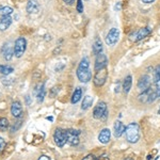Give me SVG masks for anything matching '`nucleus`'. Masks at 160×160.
Segmentation results:
<instances>
[{
    "label": "nucleus",
    "mask_w": 160,
    "mask_h": 160,
    "mask_svg": "<svg viewBox=\"0 0 160 160\" xmlns=\"http://www.w3.org/2000/svg\"><path fill=\"white\" fill-rule=\"evenodd\" d=\"M89 66H90V63H89L88 58H83L80 61L78 68H77V71H76L78 79L81 82H84V83L89 82L92 78V74H91V72H90Z\"/></svg>",
    "instance_id": "obj_1"
},
{
    "label": "nucleus",
    "mask_w": 160,
    "mask_h": 160,
    "mask_svg": "<svg viewBox=\"0 0 160 160\" xmlns=\"http://www.w3.org/2000/svg\"><path fill=\"white\" fill-rule=\"evenodd\" d=\"M126 140L129 143H137L140 139V128L137 123H130L126 126L125 129Z\"/></svg>",
    "instance_id": "obj_2"
},
{
    "label": "nucleus",
    "mask_w": 160,
    "mask_h": 160,
    "mask_svg": "<svg viewBox=\"0 0 160 160\" xmlns=\"http://www.w3.org/2000/svg\"><path fill=\"white\" fill-rule=\"evenodd\" d=\"M108 117L107 104L105 102H98L93 110V118L96 120H106Z\"/></svg>",
    "instance_id": "obj_3"
},
{
    "label": "nucleus",
    "mask_w": 160,
    "mask_h": 160,
    "mask_svg": "<svg viewBox=\"0 0 160 160\" xmlns=\"http://www.w3.org/2000/svg\"><path fill=\"white\" fill-rule=\"evenodd\" d=\"M26 47H27V41H26V38L19 37L14 43V56L16 58H20L26 51Z\"/></svg>",
    "instance_id": "obj_4"
},
{
    "label": "nucleus",
    "mask_w": 160,
    "mask_h": 160,
    "mask_svg": "<svg viewBox=\"0 0 160 160\" xmlns=\"http://www.w3.org/2000/svg\"><path fill=\"white\" fill-rule=\"evenodd\" d=\"M139 100L143 104H152L154 102L155 100L157 99V95H156V92L155 91H152V89H148L146 91L142 92L140 95H139Z\"/></svg>",
    "instance_id": "obj_5"
},
{
    "label": "nucleus",
    "mask_w": 160,
    "mask_h": 160,
    "mask_svg": "<svg viewBox=\"0 0 160 160\" xmlns=\"http://www.w3.org/2000/svg\"><path fill=\"white\" fill-rule=\"evenodd\" d=\"M152 32V29L149 27H145V28H141V29L135 31L129 35V40L132 41V42H138V41L142 40L145 37H148L149 33Z\"/></svg>",
    "instance_id": "obj_6"
},
{
    "label": "nucleus",
    "mask_w": 160,
    "mask_h": 160,
    "mask_svg": "<svg viewBox=\"0 0 160 160\" xmlns=\"http://www.w3.org/2000/svg\"><path fill=\"white\" fill-rule=\"evenodd\" d=\"M107 77H108V69L107 68L100 69V71H97L95 72V76H94V84L96 87H102L105 84L106 80H107Z\"/></svg>",
    "instance_id": "obj_7"
},
{
    "label": "nucleus",
    "mask_w": 160,
    "mask_h": 160,
    "mask_svg": "<svg viewBox=\"0 0 160 160\" xmlns=\"http://www.w3.org/2000/svg\"><path fill=\"white\" fill-rule=\"evenodd\" d=\"M53 140L59 148H63L65 143L68 142L66 140V131L62 128H57L55 133H53Z\"/></svg>",
    "instance_id": "obj_8"
},
{
    "label": "nucleus",
    "mask_w": 160,
    "mask_h": 160,
    "mask_svg": "<svg viewBox=\"0 0 160 160\" xmlns=\"http://www.w3.org/2000/svg\"><path fill=\"white\" fill-rule=\"evenodd\" d=\"M66 131V140L68 143L71 145H78L79 144V130H75V129H68Z\"/></svg>",
    "instance_id": "obj_9"
},
{
    "label": "nucleus",
    "mask_w": 160,
    "mask_h": 160,
    "mask_svg": "<svg viewBox=\"0 0 160 160\" xmlns=\"http://www.w3.org/2000/svg\"><path fill=\"white\" fill-rule=\"evenodd\" d=\"M118 38H120V31L117 28H112V29H110L107 37H106V43L109 46H113L118 43Z\"/></svg>",
    "instance_id": "obj_10"
},
{
    "label": "nucleus",
    "mask_w": 160,
    "mask_h": 160,
    "mask_svg": "<svg viewBox=\"0 0 160 160\" xmlns=\"http://www.w3.org/2000/svg\"><path fill=\"white\" fill-rule=\"evenodd\" d=\"M1 55L6 60H11L13 58V56H14V46L12 47L10 42L4 43L1 48Z\"/></svg>",
    "instance_id": "obj_11"
},
{
    "label": "nucleus",
    "mask_w": 160,
    "mask_h": 160,
    "mask_svg": "<svg viewBox=\"0 0 160 160\" xmlns=\"http://www.w3.org/2000/svg\"><path fill=\"white\" fill-rule=\"evenodd\" d=\"M107 64H108L107 57H106L104 53H99L98 56H96V60H95V66H94L95 72L107 68Z\"/></svg>",
    "instance_id": "obj_12"
},
{
    "label": "nucleus",
    "mask_w": 160,
    "mask_h": 160,
    "mask_svg": "<svg viewBox=\"0 0 160 160\" xmlns=\"http://www.w3.org/2000/svg\"><path fill=\"white\" fill-rule=\"evenodd\" d=\"M151 84H152V81H151V78L148 75H143L142 77H140L138 81V89L141 90L142 92L146 91V90L151 89Z\"/></svg>",
    "instance_id": "obj_13"
},
{
    "label": "nucleus",
    "mask_w": 160,
    "mask_h": 160,
    "mask_svg": "<svg viewBox=\"0 0 160 160\" xmlns=\"http://www.w3.org/2000/svg\"><path fill=\"white\" fill-rule=\"evenodd\" d=\"M11 113L14 118H20L22 114V104L19 102H12V106H11Z\"/></svg>",
    "instance_id": "obj_14"
},
{
    "label": "nucleus",
    "mask_w": 160,
    "mask_h": 160,
    "mask_svg": "<svg viewBox=\"0 0 160 160\" xmlns=\"http://www.w3.org/2000/svg\"><path fill=\"white\" fill-rule=\"evenodd\" d=\"M110 138H111V131L108 128H104L98 135V141L102 144L109 143Z\"/></svg>",
    "instance_id": "obj_15"
},
{
    "label": "nucleus",
    "mask_w": 160,
    "mask_h": 160,
    "mask_svg": "<svg viewBox=\"0 0 160 160\" xmlns=\"http://www.w3.org/2000/svg\"><path fill=\"white\" fill-rule=\"evenodd\" d=\"M126 126L121 122V121H117L114 123V137L115 138H120L121 136L125 132Z\"/></svg>",
    "instance_id": "obj_16"
},
{
    "label": "nucleus",
    "mask_w": 160,
    "mask_h": 160,
    "mask_svg": "<svg viewBox=\"0 0 160 160\" xmlns=\"http://www.w3.org/2000/svg\"><path fill=\"white\" fill-rule=\"evenodd\" d=\"M12 24V17L10 15L8 16H2L0 18V31H4L11 26Z\"/></svg>",
    "instance_id": "obj_17"
},
{
    "label": "nucleus",
    "mask_w": 160,
    "mask_h": 160,
    "mask_svg": "<svg viewBox=\"0 0 160 160\" xmlns=\"http://www.w3.org/2000/svg\"><path fill=\"white\" fill-rule=\"evenodd\" d=\"M40 9V4L37 0H29L27 3V12L28 13H38Z\"/></svg>",
    "instance_id": "obj_18"
},
{
    "label": "nucleus",
    "mask_w": 160,
    "mask_h": 160,
    "mask_svg": "<svg viewBox=\"0 0 160 160\" xmlns=\"http://www.w3.org/2000/svg\"><path fill=\"white\" fill-rule=\"evenodd\" d=\"M131 86H132V77H131L130 75H128V76L124 79V82H123V91L125 94L129 93Z\"/></svg>",
    "instance_id": "obj_19"
},
{
    "label": "nucleus",
    "mask_w": 160,
    "mask_h": 160,
    "mask_svg": "<svg viewBox=\"0 0 160 160\" xmlns=\"http://www.w3.org/2000/svg\"><path fill=\"white\" fill-rule=\"evenodd\" d=\"M102 43L99 38H97L94 42V44H93V53L95 56H98L99 53H102Z\"/></svg>",
    "instance_id": "obj_20"
},
{
    "label": "nucleus",
    "mask_w": 160,
    "mask_h": 160,
    "mask_svg": "<svg viewBox=\"0 0 160 160\" xmlns=\"http://www.w3.org/2000/svg\"><path fill=\"white\" fill-rule=\"evenodd\" d=\"M82 96V90L81 88H76L72 96V104H77Z\"/></svg>",
    "instance_id": "obj_21"
},
{
    "label": "nucleus",
    "mask_w": 160,
    "mask_h": 160,
    "mask_svg": "<svg viewBox=\"0 0 160 160\" xmlns=\"http://www.w3.org/2000/svg\"><path fill=\"white\" fill-rule=\"evenodd\" d=\"M92 104H93V97L89 96V95H87V96L83 98V100H82L81 109L82 110H88L92 106Z\"/></svg>",
    "instance_id": "obj_22"
},
{
    "label": "nucleus",
    "mask_w": 160,
    "mask_h": 160,
    "mask_svg": "<svg viewBox=\"0 0 160 160\" xmlns=\"http://www.w3.org/2000/svg\"><path fill=\"white\" fill-rule=\"evenodd\" d=\"M14 72V68L10 65H0V74L2 75H10Z\"/></svg>",
    "instance_id": "obj_23"
},
{
    "label": "nucleus",
    "mask_w": 160,
    "mask_h": 160,
    "mask_svg": "<svg viewBox=\"0 0 160 160\" xmlns=\"http://www.w3.org/2000/svg\"><path fill=\"white\" fill-rule=\"evenodd\" d=\"M13 13V8L11 7H0V15L1 16H8Z\"/></svg>",
    "instance_id": "obj_24"
},
{
    "label": "nucleus",
    "mask_w": 160,
    "mask_h": 160,
    "mask_svg": "<svg viewBox=\"0 0 160 160\" xmlns=\"http://www.w3.org/2000/svg\"><path fill=\"white\" fill-rule=\"evenodd\" d=\"M9 127V121L6 118H0V131H6Z\"/></svg>",
    "instance_id": "obj_25"
},
{
    "label": "nucleus",
    "mask_w": 160,
    "mask_h": 160,
    "mask_svg": "<svg viewBox=\"0 0 160 160\" xmlns=\"http://www.w3.org/2000/svg\"><path fill=\"white\" fill-rule=\"evenodd\" d=\"M45 95H46V90H45V88H44V84L42 87H41V89L38 90V102H42L43 100H44V97H45Z\"/></svg>",
    "instance_id": "obj_26"
},
{
    "label": "nucleus",
    "mask_w": 160,
    "mask_h": 160,
    "mask_svg": "<svg viewBox=\"0 0 160 160\" xmlns=\"http://www.w3.org/2000/svg\"><path fill=\"white\" fill-rule=\"evenodd\" d=\"M160 80V64L159 65L156 66V68H155V72H154V81H158Z\"/></svg>",
    "instance_id": "obj_27"
},
{
    "label": "nucleus",
    "mask_w": 160,
    "mask_h": 160,
    "mask_svg": "<svg viewBox=\"0 0 160 160\" xmlns=\"http://www.w3.org/2000/svg\"><path fill=\"white\" fill-rule=\"evenodd\" d=\"M20 126H22V121L18 120L17 122H15L14 125H13L12 127H11V131H12V132H14V131H16L17 129H18Z\"/></svg>",
    "instance_id": "obj_28"
},
{
    "label": "nucleus",
    "mask_w": 160,
    "mask_h": 160,
    "mask_svg": "<svg viewBox=\"0 0 160 160\" xmlns=\"http://www.w3.org/2000/svg\"><path fill=\"white\" fill-rule=\"evenodd\" d=\"M77 11L79 13H82L83 12V3H82L81 0H77V7H76Z\"/></svg>",
    "instance_id": "obj_29"
},
{
    "label": "nucleus",
    "mask_w": 160,
    "mask_h": 160,
    "mask_svg": "<svg viewBox=\"0 0 160 160\" xmlns=\"http://www.w3.org/2000/svg\"><path fill=\"white\" fill-rule=\"evenodd\" d=\"M82 160H97V158L93 154H90V155H88V156L84 157Z\"/></svg>",
    "instance_id": "obj_30"
},
{
    "label": "nucleus",
    "mask_w": 160,
    "mask_h": 160,
    "mask_svg": "<svg viewBox=\"0 0 160 160\" xmlns=\"http://www.w3.org/2000/svg\"><path fill=\"white\" fill-rule=\"evenodd\" d=\"M4 146H6V141H4L2 138H0V152L4 148Z\"/></svg>",
    "instance_id": "obj_31"
},
{
    "label": "nucleus",
    "mask_w": 160,
    "mask_h": 160,
    "mask_svg": "<svg viewBox=\"0 0 160 160\" xmlns=\"http://www.w3.org/2000/svg\"><path fill=\"white\" fill-rule=\"evenodd\" d=\"M63 2L68 4V6H73L75 3V0H63Z\"/></svg>",
    "instance_id": "obj_32"
},
{
    "label": "nucleus",
    "mask_w": 160,
    "mask_h": 160,
    "mask_svg": "<svg viewBox=\"0 0 160 160\" xmlns=\"http://www.w3.org/2000/svg\"><path fill=\"white\" fill-rule=\"evenodd\" d=\"M38 160H50V158L48 156H46V155H42Z\"/></svg>",
    "instance_id": "obj_33"
},
{
    "label": "nucleus",
    "mask_w": 160,
    "mask_h": 160,
    "mask_svg": "<svg viewBox=\"0 0 160 160\" xmlns=\"http://www.w3.org/2000/svg\"><path fill=\"white\" fill-rule=\"evenodd\" d=\"M97 160H109V157H108L107 155H102V156H100Z\"/></svg>",
    "instance_id": "obj_34"
},
{
    "label": "nucleus",
    "mask_w": 160,
    "mask_h": 160,
    "mask_svg": "<svg viewBox=\"0 0 160 160\" xmlns=\"http://www.w3.org/2000/svg\"><path fill=\"white\" fill-rule=\"evenodd\" d=\"M155 92H156L157 98H160V88H157V89L155 90Z\"/></svg>",
    "instance_id": "obj_35"
},
{
    "label": "nucleus",
    "mask_w": 160,
    "mask_h": 160,
    "mask_svg": "<svg viewBox=\"0 0 160 160\" xmlns=\"http://www.w3.org/2000/svg\"><path fill=\"white\" fill-rule=\"evenodd\" d=\"M142 1H143V3H152L155 0H142Z\"/></svg>",
    "instance_id": "obj_36"
},
{
    "label": "nucleus",
    "mask_w": 160,
    "mask_h": 160,
    "mask_svg": "<svg viewBox=\"0 0 160 160\" xmlns=\"http://www.w3.org/2000/svg\"><path fill=\"white\" fill-rule=\"evenodd\" d=\"M121 9V2H118L117 6L114 7V10H120Z\"/></svg>",
    "instance_id": "obj_37"
},
{
    "label": "nucleus",
    "mask_w": 160,
    "mask_h": 160,
    "mask_svg": "<svg viewBox=\"0 0 160 160\" xmlns=\"http://www.w3.org/2000/svg\"><path fill=\"white\" fill-rule=\"evenodd\" d=\"M124 160H133V158L132 157H127V158H125Z\"/></svg>",
    "instance_id": "obj_38"
},
{
    "label": "nucleus",
    "mask_w": 160,
    "mask_h": 160,
    "mask_svg": "<svg viewBox=\"0 0 160 160\" xmlns=\"http://www.w3.org/2000/svg\"><path fill=\"white\" fill-rule=\"evenodd\" d=\"M146 159H148V160H151V159H152V156H151V155H148V156L146 157Z\"/></svg>",
    "instance_id": "obj_39"
},
{
    "label": "nucleus",
    "mask_w": 160,
    "mask_h": 160,
    "mask_svg": "<svg viewBox=\"0 0 160 160\" xmlns=\"http://www.w3.org/2000/svg\"><path fill=\"white\" fill-rule=\"evenodd\" d=\"M158 114L160 115V107H159V109H158Z\"/></svg>",
    "instance_id": "obj_40"
},
{
    "label": "nucleus",
    "mask_w": 160,
    "mask_h": 160,
    "mask_svg": "<svg viewBox=\"0 0 160 160\" xmlns=\"http://www.w3.org/2000/svg\"><path fill=\"white\" fill-rule=\"evenodd\" d=\"M87 1H88V0H87Z\"/></svg>",
    "instance_id": "obj_41"
}]
</instances>
